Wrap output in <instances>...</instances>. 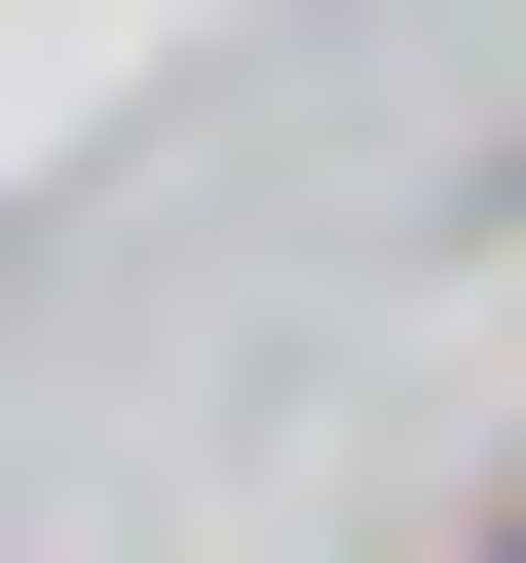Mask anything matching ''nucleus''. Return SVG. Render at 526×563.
<instances>
[{
	"instance_id": "1",
	"label": "nucleus",
	"mask_w": 526,
	"mask_h": 563,
	"mask_svg": "<svg viewBox=\"0 0 526 563\" xmlns=\"http://www.w3.org/2000/svg\"><path fill=\"white\" fill-rule=\"evenodd\" d=\"M489 563H526V526H489Z\"/></svg>"
}]
</instances>
